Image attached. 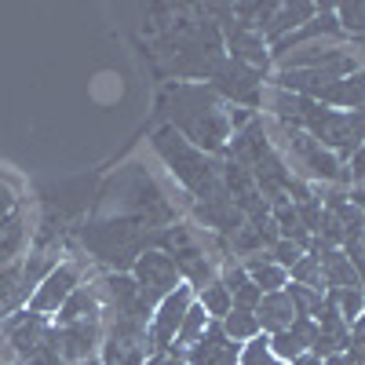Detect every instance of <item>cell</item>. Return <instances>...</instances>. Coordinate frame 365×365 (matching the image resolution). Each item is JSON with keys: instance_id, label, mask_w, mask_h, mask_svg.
<instances>
[{"instance_id": "6da1fadb", "label": "cell", "mask_w": 365, "mask_h": 365, "mask_svg": "<svg viewBox=\"0 0 365 365\" xmlns=\"http://www.w3.org/2000/svg\"><path fill=\"white\" fill-rule=\"evenodd\" d=\"M165 106H172V128L187 135L201 154H223L230 143V120L223 99L208 84H175L165 91Z\"/></svg>"}, {"instance_id": "7a4b0ae2", "label": "cell", "mask_w": 365, "mask_h": 365, "mask_svg": "<svg viewBox=\"0 0 365 365\" xmlns=\"http://www.w3.org/2000/svg\"><path fill=\"white\" fill-rule=\"evenodd\" d=\"M154 150L165 158V165L175 172V179H179L201 205H205V201H216V197H227L223 179H220V165L208 161L201 150L190 146L172 125L161 128V132H154Z\"/></svg>"}, {"instance_id": "3957f363", "label": "cell", "mask_w": 365, "mask_h": 365, "mask_svg": "<svg viewBox=\"0 0 365 365\" xmlns=\"http://www.w3.org/2000/svg\"><path fill=\"white\" fill-rule=\"evenodd\" d=\"M81 241L91 249L96 259H103L106 267L125 274V267H132L146 249H158V230H150L135 220H110V223L84 227Z\"/></svg>"}, {"instance_id": "277c9868", "label": "cell", "mask_w": 365, "mask_h": 365, "mask_svg": "<svg viewBox=\"0 0 365 365\" xmlns=\"http://www.w3.org/2000/svg\"><path fill=\"white\" fill-rule=\"evenodd\" d=\"M132 278L139 282V299L146 303L150 311H158V303L182 285L179 267H175L172 256H165L161 249H146V252L132 263Z\"/></svg>"}, {"instance_id": "5b68a950", "label": "cell", "mask_w": 365, "mask_h": 365, "mask_svg": "<svg viewBox=\"0 0 365 365\" xmlns=\"http://www.w3.org/2000/svg\"><path fill=\"white\" fill-rule=\"evenodd\" d=\"M282 132H285V143H289L292 161H296L303 172H307L311 179H318V182H332V187H336L340 175H344L340 158L332 154V150H325L322 143H314L307 132H299V128H285V125H282Z\"/></svg>"}, {"instance_id": "8992f818", "label": "cell", "mask_w": 365, "mask_h": 365, "mask_svg": "<svg viewBox=\"0 0 365 365\" xmlns=\"http://www.w3.org/2000/svg\"><path fill=\"white\" fill-rule=\"evenodd\" d=\"M190 303H194V289H190V285H179L175 292H168V296L158 303L154 318H150V344H154L158 354L175 344V332H179L182 318H187Z\"/></svg>"}, {"instance_id": "52a82bcc", "label": "cell", "mask_w": 365, "mask_h": 365, "mask_svg": "<svg viewBox=\"0 0 365 365\" xmlns=\"http://www.w3.org/2000/svg\"><path fill=\"white\" fill-rule=\"evenodd\" d=\"M81 285V270L73 267V263H58L48 278L34 289V296H29V303H26V311L29 314H41V318H48V314H58V307L70 299V292Z\"/></svg>"}, {"instance_id": "ba28073f", "label": "cell", "mask_w": 365, "mask_h": 365, "mask_svg": "<svg viewBox=\"0 0 365 365\" xmlns=\"http://www.w3.org/2000/svg\"><path fill=\"white\" fill-rule=\"evenodd\" d=\"M103 336H106L103 318H88V322H73V325H55L58 354H63V361H70V365L96 358V351L103 347Z\"/></svg>"}, {"instance_id": "9c48e42d", "label": "cell", "mask_w": 365, "mask_h": 365, "mask_svg": "<svg viewBox=\"0 0 365 365\" xmlns=\"http://www.w3.org/2000/svg\"><path fill=\"white\" fill-rule=\"evenodd\" d=\"M259 81H263V70L245 66V63H237V58H223L216 77H212V91L234 99V103L256 106L259 103Z\"/></svg>"}, {"instance_id": "30bf717a", "label": "cell", "mask_w": 365, "mask_h": 365, "mask_svg": "<svg viewBox=\"0 0 365 365\" xmlns=\"http://www.w3.org/2000/svg\"><path fill=\"white\" fill-rule=\"evenodd\" d=\"M314 336H318L314 318H296L289 329H282V332H274V336H270V354L278 361H296L303 354H311Z\"/></svg>"}, {"instance_id": "8fae6325", "label": "cell", "mask_w": 365, "mask_h": 365, "mask_svg": "<svg viewBox=\"0 0 365 365\" xmlns=\"http://www.w3.org/2000/svg\"><path fill=\"white\" fill-rule=\"evenodd\" d=\"M223 154H227L230 161H237V165H245V168H252L256 161H263V158L270 154V139H267L263 120H259V117H252L241 132H234V139L227 143Z\"/></svg>"}, {"instance_id": "7c38bea8", "label": "cell", "mask_w": 365, "mask_h": 365, "mask_svg": "<svg viewBox=\"0 0 365 365\" xmlns=\"http://www.w3.org/2000/svg\"><path fill=\"white\" fill-rule=\"evenodd\" d=\"M314 103L332 106V110H347V113H365V73H351L344 81H332L329 88H322Z\"/></svg>"}, {"instance_id": "4fadbf2b", "label": "cell", "mask_w": 365, "mask_h": 365, "mask_svg": "<svg viewBox=\"0 0 365 365\" xmlns=\"http://www.w3.org/2000/svg\"><path fill=\"white\" fill-rule=\"evenodd\" d=\"M314 15H318V4H311V0H296V4H278V11H274V19H270V26L263 29V41H267V44H278V41H285L289 34L303 29Z\"/></svg>"}, {"instance_id": "5bb4252c", "label": "cell", "mask_w": 365, "mask_h": 365, "mask_svg": "<svg viewBox=\"0 0 365 365\" xmlns=\"http://www.w3.org/2000/svg\"><path fill=\"white\" fill-rule=\"evenodd\" d=\"M256 318H259V329L263 332H282V329H289L299 314H296V307H292V299H289V292L282 289V292H267L259 303H256Z\"/></svg>"}, {"instance_id": "9a60e30c", "label": "cell", "mask_w": 365, "mask_h": 365, "mask_svg": "<svg viewBox=\"0 0 365 365\" xmlns=\"http://www.w3.org/2000/svg\"><path fill=\"white\" fill-rule=\"evenodd\" d=\"M194 212H197V223H205V227H212V230H220V234H227V237H234L241 227H245V216H241V212L234 208L230 197L205 201V205H197Z\"/></svg>"}, {"instance_id": "2e32d148", "label": "cell", "mask_w": 365, "mask_h": 365, "mask_svg": "<svg viewBox=\"0 0 365 365\" xmlns=\"http://www.w3.org/2000/svg\"><path fill=\"white\" fill-rule=\"evenodd\" d=\"M88 318H103V303L96 285H77L70 292V299L58 307V325H73V322H88Z\"/></svg>"}, {"instance_id": "e0dca14e", "label": "cell", "mask_w": 365, "mask_h": 365, "mask_svg": "<svg viewBox=\"0 0 365 365\" xmlns=\"http://www.w3.org/2000/svg\"><path fill=\"white\" fill-rule=\"evenodd\" d=\"M241 267H245V274H249V278H252V285L267 296V292H282L285 285H289V270H282L278 263H274L270 256H249L245 263H241Z\"/></svg>"}, {"instance_id": "ac0fdd59", "label": "cell", "mask_w": 365, "mask_h": 365, "mask_svg": "<svg viewBox=\"0 0 365 365\" xmlns=\"http://www.w3.org/2000/svg\"><path fill=\"white\" fill-rule=\"evenodd\" d=\"M318 263H322V285H329V289H351V285H358V289H361V282H358V274H354L351 259H347L340 249L322 252Z\"/></svg>"}, {"instance_id": "d6986e66", "label": "cell", "mask_w": 365, "mask_h": 365, "mask_svg": "<svg viewBox=\"0 0 365 365\" xmlns=\"http://www.w3.org/2000/svg\"><path fill=\"white\" fill-rule=\"evenodd\" d=\"M227 344H230V340H227L223 325H220V322H208L205 336L187 351V365H216V358L223 354V347H227Z\"/></svg>"}, {"instance_id": "ffe728a7", "label": "cell", "mask_w": 365, "mask_h": 365, "mask_svg": "<svg viewBox=\"0 0 365 365\" xmlns=\"http://www.w3.org/2000/svg\"><path fill=\"white\" fill-rule=\"evenodd\" d=\"M223 285H227V292H230V299H234V307L256 311V303L263 299V292L252 285V278L245 274V267H230V270L223 274Z\"/></svg>"}, {"instance_id": "44dd1931", "label": "cell", "mask_w": 365, "mask_h": 365, "mask_svg": "<svg viewBox=\"0 0 365 365\" xmlns=\"http://www.w3.org/2000/svg\"><path fill=\"white\" fill-rule=\"evenodd\" d=\"M22 241H26V223H22V212L15 208L0 220V267H8L22 252Z\"/></svg>"}, {"instance_id": "7402d4cb", "label": "cell", "mask_w": 365, "mask_h": 365, "mask_svg": "<svg viewBox=\"0 0 365 365\" xmlns=\"http://www.w3.org/2000/svg\"><path fill=\"white\" fill-rule=\"evenodd\" d=\"M220 325H223V332H227V340H234V344H249V340H256L259 332H263L256 311H245V307H234Z\"/></svg>"}, {"instance_id": "603a6c76", "label": "cell", "mask_w": 365, "mask_h": 365, "mask_svg": "<svg viewBox=\"0 0 365 365\" xmlns=\"http://www.w3.org/2000/svg\"><path fill=\"white\" fill-rule=\"evenodd\" d=\"M194 299L205 307L208 318H220V322L234 311V299H230V292H227L223 282H208V285H201V289L194 292Z\"/></svg>"}, {"instance_id": "cb8c5ba5", "label": "cell", "mask_w": 365, "mask_h": 365, "mask_svg": "<svg viewBox=\"0 0 365 365\" xmlns=\"http://www.w3.org/2000/svg\"><path fill=\"white\" fill-rule=\"evenodd\" d=\"M208 314H205V307L194 299L190 303V311H187V318H182V325H179V332H175V344H179V351H190L201 336H205V329H208Z\"/></svg>"}, {"instance_id": "d4e9b609", "label": "cell", "mask_w": 365, "mask_h": 365, "mask_svg": "<svg viewBox=\"0 0 365 365\" xmlns=\"http://www.w3.org/2000/svg\"><path fill=\"white\" fill-rule=\"evenodd\" d=\"M329 299H332V307L340 311V318L347 325H354L365 314V289H358V285H351V289H329Z\"/></svg>"}, {"instance_id": "484cf974", "label": "cell", "mask_w": 365, "mask_h": 365, "mask_svg": "<svg viewBox=\"0 0 365 365\" xmlns=\"http://www.w3.org/2000/svg\"><path fill=\"white\" fill-rule=\"evenodd\" d=\"M336 22L344 34H354V37H365V0H351V4H336Z\"/></svg>"}, {"instance_id": "4316f807", "label": "cell", "mask_w": 365, "mask_h": 365, "mask_svg": "<svg viewBox=\"0 0 365 365\" xmlns=\"http://www.w3.org/2000/svg\"><path fill=\"white\" fill-rule=\"evenodd\" d=\"M55 267H58V263H55V256H44V252H41V256H29V259L22 263V285H26L29 292H34V289L48 278V274H51Z\"/></svg>"}, {"instance_id": "83f0119b", "label": "cell", "mask_w": 365, "mask_h": 365, "mask_svg": "<svg viewBox=\"0 0 365 365\" xmlns=\"http://www.w3.org/2000/svg\"><path fill=\"white\" fill-rule=\"evenodd\" d=\"M289 278H292V285H307V289H318V292L325 289V285H322V263H318V256H311V252L289 270Z\"/></svg>"}, {"instance_id": "f1b7e54d", "label": "cell", "mask_w": 365, "mask_h": 365, "mask_svg": "<svg viewBox=\"0 0 365 365\" xmlns=\"http://www.w3.org/2000/svg\"><path fill=\"white\" fill-rule=\"evenodd\" d=\"M289 299H292V307L299 318H314L318 307H322V292L318 289H307V285H285Z\"/></svg>"}, {"instance_id": "f546056e", "label": "cell", "mask_w": 365, "mask_h": 365, "mask_svg": "<svg viewBox=\"0 0 365 365\" xmlns=\"http://www.w3.org/2000/svg\"><path fill=\"white\" fill-rule=\"evenodd\" d=\"M267 256H270L274 263H278L282 270H292V267H296V263H299L303 256H307V252H303L299 245H292V241H278V245H274V249H270Z\"/></svg>"}, {"instance_id": "4dcf8cb0", "label": "cell", "mask_w": 365, "mask_h": 365, "mask_svg": "<svg viewBox=\"0 0 365 365\" xmlns=\"http://www.w3.org/2000/svg\"><path fill=\"white\" fill-rule=\"evenodd\" d=\"M26 365H66L63 361V354H58V344H55V332H51V340L48 344H41L34 354L26 358Z\"/></svg>"}, {"instance_id": "1f68e13d", "label": "cell", "mask_w": 365, "mask_h": 365, "mask_svg": "<svg viewBox=\"0 0 365 365\" xmlns=\"http://www.w3.org/2000/svg\"><path fill=\"white\" fill-rule=\"evenodd\" d=\"M347 161H351L347 168H351V179H354V187H365V143H361V146L354 150V154H351Z\"/></svg>"}, {"instance_id": "d6a6232c", "label": "cell", "mask_w": 365, "mask_h": 365, "mask_svg": "<svg viewBox=\"0 0 365 365\" xmlns=\"http://www.w3.org/2000/svg\"><path fill=\"white\" fill-rule=\"evenodd\" d=\"M146 365H187V351H179V347H168L154 358H146Z\"/></svg>"}, {"instance_id": "836d02e7", "label": "cell", "mask_w": 365, "mask_h": 365, "mask_svg": "<svg viewBox=\"0 0 365 365\" xmlns=\"http://www.w3.org/2000/svg\"><path fill=\"white\" fill-rule=\"evenodd\" d=\"M237 358H241V344H234V340H230V344L223 347V354L216 358V365H237Z\"/></svg>"}, {"instance_id": "e575fe53", "label": "cell", "mask_w": 365, "mask_h": 365, "mask_svg": "<svg viewBox=\"0 0 365 365\" xmlns=\"http://www.w3.org/2000/svg\"><path fill=\"white\" fill-rule=\"evenodd\" d=\"M289 365H322L314 354H303V358H296V361H289Z\"/></svg>"}, {"instance_id": "d590c367", "label": "cell", "mask_w": 365, "mask_h": 365, "mask_svg": "<svg viewBox=\"0 0 365 365\" xmlns=\"http://www.w3.org/2000/svg\"><path fill=\"white\" fill-rule=\"evenodd\" d=\"M77 365H103L99 358H88V361H77Z\"/></svg>"}, {"instance_id": "8d00e7d4", "label": "cell", "mask_w": 365, "mask_h": 365, "mask_svg": "<svg viewBox=\"0 0 365 365\" xmlns=\"http://www.w3.org/2000/svg\"><path fill=\"white\" fill-rule=\"evenodd\" d=\"M358 365H361V361H358Z\"/></svg>"}]
</instances>
